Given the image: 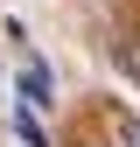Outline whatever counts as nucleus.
I'll return each mask as SVG.
<instances>
[{"label": "nucleus", "mask_w": 140, "mask_h": 147, "mask_svg": "<svg viewBox=\"0 0 140 147\" xmlns=\"http://www.w3.org/2000/svg\"><path fill=\"white\" fill-rule=\"evenodd\" d=\"M112 56H119V70H126V77L140 84V35H126V42H119V49H112Z\"/></svg>", "instance_id": "f03ea898"}, {"label": "nucleus", "mask_w": 140, "mask_h": 147, "mask_svg": "<svg viewBox=\"0 0 140 147\" xmlns=\"http://www.w3.org/2000/svg\"><path fill=\"white\" fill-rule=\"evenodd\" d=\"M112 147H140V119H133V112L112 119Z\"/></svg>", "instance_id": "7ed1b4c3"}, {"label": "nucleus", "mask_w": 140, "mask_h": 147, "mask_svg": "<svg viewBox=\"0 0 140 147\" xmlns=\"http://www.w3.org/2000/svg\"><path fill=\"white\" fill-rule=\"evenodd\" d=\"M14 91H21L28 112H49V105H56V77H49V63L35 56V49H21V63H14Z\"/></svg>", "instance_id": "f257e3e1"}]
</instances>
